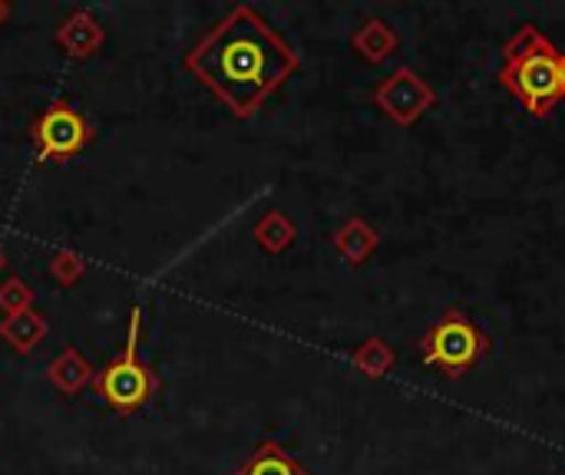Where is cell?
Wrapping results in <instances>:
<instances>
[{
  "mask_svg": "<svg viewBox=\"0 0 565 475\" xmlns=\"http://www.w3.org/2000/svg\"><path fill=\"white\" fill-rule=\"evenodd\" d=\"M185 66L232 116L252 119L301 60L252 3H238L192 46Z\"/></svg>",
  "mask_w": 565,
  "mask_h": 475,
  "instance_id": "obj_1",
  "label": "cell"
},
{
  "mask_svg": "<svg viewBox=\"0 0 565 475\" xmlns=\"http://www.w3.org/2000/svg\"><path fill=\"white\" fill-rule=\"evenodd\" d=\"M559 50L533 23H526L503 50L500 83L526 106L533 116H550L563 99L559 79Z\"/></svg>",
  "mask_w": 565,
  "mask_h": 475,
  "instance_id": "obj_2",
  "label": "cell"
},
{
  "mask_svg": "<svg viewBox=\"0 0 565 475\" xmlns=\"http://www.w3.org/2000/svg\"><path fill=\"white\" fill-rule=\"evenodd\" d=\"M139 337H142V307H132L129 314V334H126V350L103 370L96 374L93 387L96 393L116 410V413H136L146 407V400L156 390L152 374L146 370L139 357Z\"/></svg>",
  "mask_w": 565,
  "mask_h": 475,
  "instance_id": "obj_3",
  "label": "cell"
},
{
  "mask_svg": "<svg viewBox=\"0 0 565 475\" xmlns=\"http://www.w3.org/2000/svg\"><path fill=\"white\" fill-rule=\"evenodd\" d=\"M487 350H490L487 334L463 311H447L444 317H437V324L420 341L424 364L444 370L447 377H463L467 370L477 367V360Z\"/></svg>",
  "mask_w": 565,
  "mask_h": 475,
  "instance_id": "obj_4",
  "label": "cell"
},
{
  "mask_svg": "<svg viewBox=\"0 0 565 475\" xmlns=\"http://www.w3.org/2000/svg\"><path fill=\"white\" fill-rule=\"evenodd\" d=\"M93 139V129L89 122L56 102L50 106L36 122H33V142H36V162H66L70 155H76L86 142Z\"/></svg>",
  "mask_w": 565,
  "mask_h": 475,
  "instance_id": "obj_5",
  "label": "cell"
},
{
  "mask_svg": "<svg viewBox=\"0 0 565 475\" xmlns=\"http://www.w3.org/2000/svg\"><path fill=\"white\" fill-rule=\"evenodd\" d=\"M374 102L401 126H411L417 122L430 106H434V89L414 73V69H397L391 73V79H384L377 89H374Z\"/></svg>",
  "mask_w": 565,
  "mask_h": 475,
  "instance_id": "obj_6",
  "label": "cell"
},
{
  "mask_svg": "<svg viewBox=\"0 0 565 475\" xmlns=\"http://www.w3.org/2000/svg\"><path fill=\"white\" fill-rule=\"evenodd\" d=\"M106 40V33H103V26L96 23V17L93 13H86V10H76V13H70L63 23H60V30H56V43L73 56V60H86V56H93L96 50H99V43Z\"/></svg>",
  "mask_w": 565,
  "mask_h": 475,
  "instance_id": "obj_7",
  "label": "cell"
},
{
  "mask_svg": "<svg viewBox=\"0 0 565 475\" xmlns=\"http://www.w3.org/2000/svg\"><path fill=\"white\" fill-rule=\"evenodd\" d=\"M46 380H50L63 397H76L83 387H89V384L96 380V374H93L89 360H86L76 347H66V350H60V357L50 364Z\"/></svg>",
  "mask_w": 565,
  "mask_h": 475,
  "instance_id": "obj_8",
  "label": "cell"
},
{
  "mask_svg": "<svg viewBox=\"0 0 565 475\" xmlns=\"http://www.w3.org/2000/svg\"><path fill=\"white\" fill-rule=\"evenodd\" d=\"M46 321L43 314H36L33 307L30 311H20V314H10L0 321V337L17 350V354H30L43 337H46Z\"/></svg>",
  "mask_w": 565,
  "mask_h": 475,
  "instance_id": "obj_9",
  "label": "cell"
},
{
  "mask_svg": "<svg viewBox=\"0 0 565 475\" xmlns=\"http://www.w3.org/2000/svg\"><path fill=\"white\" fill-rule=\"evenodd\" d=\"M235 475H311L298 460H291L278 443H262L255 456Z\"/></svg>",
  "mask_w": 565,
  "mask_h": 475,
  "instance_id": "obj_10",
  "label": "cell"
},
{
  "mask_svg": "<svg viewBox=\"0 0 565 475\" xmlns=\"http://www.w3.org/2000/svg\"><path fill=\"white\" fill-rule=\"evenodd\" d=\"M334 245H338V251H341L351 265H361V261L377 248V231H374L367 222L351 218V222L338 231Z\"/></svg>",
  "mask_w": 565,
  "mask_h": 475,
  "instance_id": "obj_11",
  "label": "cell"
},
{
  "mask_svg": "<svg viewBox=\"0 0 565 475\" xmlns=\"http://www.w3.org/2000/svg\"><path fill=\"white\" fill-rule=\"evenodd\" d=\"M354 46H358V53H364L371 63H377V60H384V56L394 53L397 33H394L384 20H367V23L354 33Z\"/></svg>",
  "mask_w": 565,
  "mask_h": 475,
  "instance_id": "obj_12",
  "label": "cell"
},
{
  "mask_svg": "<svg viewBox=\"0 0 565 475\" xmlns=\"http://www.w3.org/2000/svg\"><path fill=\"white\" fill-rule=\"evenodd\" d=\"M255 238L265 251L281 255L285 248H291L295 241V225L285 212H268L258 225H255Z\"/></svg>",
  "mask_w": 565,
  "mask_h": 475,
  "instance_id": "obj_13",
  "label": "cell"
},
{
  "mask_svg": "<svg viewBox=\"0 0 565 475\" xmlns=\"http://www.w3.org/2000/svg\"><path fill=\"white\" fill-rule=\"evenodd\" d=\"M354 364H358V370H364L371 377H381V374H387L394 367V350L384 341L374 337V341L361 344V350L354 354Z\"/></svg>",
  "mask_w": 565,
  "mask_h": 475,
  "instance_id": "obj_14",
  "label": "cell"
},
{
  "mask_svg": "<svg viewBox=\"0 0 565 475\" xmlns=\"http://www.w3.org/2000/svg\"><path fill=\"white\" fill-rule=\"evenodd\" d=\"M83 271H86V265H83V258L76 255V251H56L53 258H50V278L53 281H60L63 288H70V284H76L79 278H83Z\"/></svg>",
  "mask_w": 565,
  "mask_h": 475,
  "instance_id": "obj_15",
  "label": "cell"
},
{
  "mask_svg": "<svg viewBox=\"0 0 565 475\" xmlns=\"http://www.w3.org/2000/svg\"><path fill=\"white\" fill-rule=\"evenodd\" d=\"M33 307V291L20 281V278H7L0 284V311L10 317V314H20V311H30Z\"/></svg>",
  "mask_w": 565,
  "mask_h": 475,
  "instance_id": "obj_16",
  "label": "cell"
},
{
  "mask_svg": "<svg viewBox=\"0 0 565 475\" xmlns=\"http://www.w3.org/2000/svg\"><path fill=\"white\" fill-rule=\"evenodd\" d=\"M7 17H10V3H3V0H0V26L7 23Z\"/></svg>",
  "mask_w": 565,
  "mask_h": 475,
  "instance_id": "obj_17",
  "label": "cell"
},
{
  "mask_svg": "<svg viewBox=\"0 0 565 475\" xmlns=\"http://www.w3.org/2000/svg\"><path fill=\"white\" fill-rule=\"evenodd\" d=\"M559 79H563V96H565V53L559 56Z\"/></svg>",
  "mask_w": 565,
  "mask_h": 475,
  "instance_id": "obj_18",
  "label": "cell"
},
{
  "mask_svg": "<svg viewBox=\"0 0 565 475\" xmlns=\"http://www.w3.org/2000/svg\"><path fill=\"white\" fill-rule=\"evenodd\" d=\"M7 265V255H3V248H0V268Z\"/></svg>",
  "mask_w": 565,
  "mask_h": 475,
  "instance_id": "obj_19",
  "label": "cell"
}]
</instances>
